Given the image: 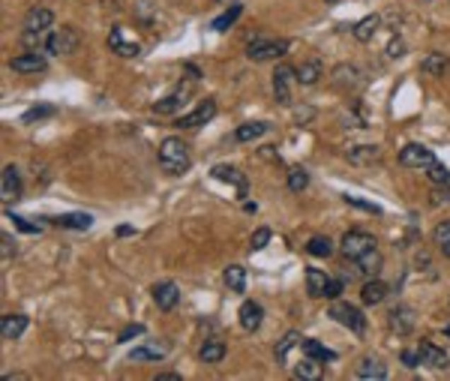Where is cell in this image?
Here are the masks:
<instances>
[{
  "mask_svg": "<svg viewBox=\"0 0 450 381\" xmlns=\"http://www.w3.org/2000/svg\"><path fill=\"white\" fill-rule=\"evenodd\" d=\"M300 339H304V336H300L297 330H289V334L279 339V346H277V360H279L282 366H285V360H289V351H292L294 346H300Z\"/></svg>",
  "mask_w": 450,
  "mask_h": 381,
  "instance_id": "36",
  "label": "cell"
},
{
  "mask_svg": "<svg viewBox=\"0 0 450 381\" xmlns=\"http://www.w3.org/2000/svg\"><path fill=\"white\" fill-rule=\"evenodd\" d=\"M225 354H229V348H225V342L222 339H207L204 346H202V360L210 363V366H217L225 360Z\"/></svg>",
  "mask_w": 450,
  "mask_h": 381,
  "instance_id": "29",
  "label": "cell"
},
{
  "mask_svg": "<svg viewBox=\"0 0 450 381\" xmlns=\"http://www.w3.org/2000/svg\"><path fill=\"white\" fill-rule=\"evenodd\" d=\"M294 375L300 381H321L324 378V366H321V360H316V358H309V354H306V358L294 366Z\"/></svg>",
  "mask_w": 450,
  "mask_h": 381,
  "instance_id": "22",
  "label": "cell"
},
{
  "mask_svg": "<svg viewBox=\"0 0 450 381\" xmlns=\"http://www.w3.org/2000/svg\"><path fill=\"white\" fill-rule=\"evenodd\" d=\"M369 249H375V237L360 232V228H352V232H345L342 237V256L348 261H357L360 256H367Z\"/></svg>",
  "mask_w": 450,
  "mask_h": 381,
  "instance_id": "3",
  "label": "cell"
},
{
  "mask_svg": "<svg viewBox=\"0 0 450 381\" xmlns=\"http://www.w3.org/2000/svg\"><path fill=\"white\" fill-rule=\"evenodd\" d=\"M79 45H81V36L75 28H57L45 40V48L52 55H72V52H79Z\"/></svg>",
  "mask_w": 450,
  "mask_h": 381,
  "instance_id": "4",
  "label": "cell"
},
{
  "mask_svg": "<svg viewBox=\"0 0 450 381\" xmlns=\"http://www.w3.org/2000/svg\"><path fill=\"white\" fill-rule=\"evenodd\" d=\"M241 12H243V6H241V4H231L229 9H225V12H222V16H219V18H214V24H210V28H214L217 33H222V30H229V28H231V24H234L237 18H241Z\"/></svg>",
  "mask_w": 450,
  "mask_h": 381,
  "instance_id": "34",
  "label": "cell"
},
{
  "mask_svg": "<svg viewBox=\"0 0 450 381\" xmlns=\"http://www.w3.org/2000/svg\"><path fill=\"white\" fill-rule=\"evenodd\" d=\"M429 181L435 183V186H444V189H450V169H444V165L439 162V159H435L432 165H429Z\"/></svg>",
  "mask_w": 450,
  "mask_h": 381,
  "instance_id": "39",
  "label": "cell"
},
{
  "mask_svg": "<svg viewBox=\"0 0 450 381\" xmlns=\"http://www.w3.org/2000/svg\"><path fill=\"white\" fill-rule=\"evenodd\" d=\"M190 147H186L180 138H166V142L159 144V165H162V171H168V174H183L186 169H190Z\"/></svg>",
  "mask_w": 450,
  "mask_h": 381,
  "instance_id": "1",
  "label": "cell"
},
{
  "mask_svg": "<svg viewBox=\"0 0 450 381\" xmlns=\"http://www.w3.org/2000/svg\"><path fill=\"white\" fill-rule=\"evenodd\" d=\"M24 330H28V315L9 312V315L0 319V336H4V339H21Z\"/></svg>",
  "mask_w": 450,
  "mask_h": 381,
  "instance_id": "15",
  "label": "cell"
},
{
  "mask_svg": "<svg viewBox=\"0 0 450 381\" xmlns=\"http://www.w3.org/2000/svg\"><path fill=\"white\" fill-rule=\"evenodd\" d=\"M354 264H357V273H360V276L372 279V276H379V271H381L384 258H381V252H379V249H369L367 256H360Z\"/></svg>",
  "mask_w": 450,
  "mask_h": 381,
  "instance_id": "23",
  "label": "cell"
},
{
  "mask_svg": "<svg viewBox=\"0 0 450 381\" xmlns=\"http://www.w3.org/2000/svg\"><path fill=\"white\" fill-rule=\"evenodd\" d=\"M45 67H48V60H45L42 55H36V52L18 55V57H12V60H9V69H12V72H21V75L45 72Z\"/></svg>",
  "mask_w": 450,
  "mask_h": 381,
  "instance_id": "9",
  "label": "cell"
},
{
  "mask_svg": "<svg viewBox=\"0 0 450 381\" xmlns=\"http://www.w3.org/2000/svg\"><path fill=\"white\" fill-rule=\"evenodd\" d=\"M417 351H420V360L427 363V366H432V370H447V366H450L447 351L439 348V346H435V342H429V339H420Z\"/></svg>",
  "mask_w": 450,
  "mask_h": 381,
  "instance_id": "10",
  "label": "cell"
},
{
  "mask_svg": "<svg viewBox=\"0 0 450 381\" xmlns=\"http://www.w3.org/2000/svg\"><path fill=\"white\" fill-rule=\"evenodd\" d=\"M54 108L52 106H40V108H30L21 114V123H33V120H42V118H52Z\"/></svg>",
  "mask_w": 450,
  "mask_h": 381,
  "instance_id": "40",
  "label": "cell"
},
{
  "mask_svg": "<svg viewBox=\"0 0 450 381\" xmlns=\"http://www.w3.org/2000/svg\"><path fill=\"white\" fill-rule=\"evenodd\" d=\"M168 354V346H139L129 351L132 363H144V360H162Z\"/></svg>",
  "mask_w": 450,
  "mask_h": 381,
  "instance_id": "28",
  "label": "cell"
},
{
  "mask_svg": "<svg viewBox=\"0 0 450 381\" xmlns=\"http://www.w3.org/2000/svg\"><path fill=\"white\" fill-rule=\"evenodd\" d=\"M432 240H435V244H439V246L450 244V220H444V222H439V225H435Z\"/></svg>",
  "mask_w": 450,
  "mask_h": 381,
  "instance_id": "42",
  "label": "cell"
},
{
  "mask_svg": "<svg viewBox=\"0 0 450 381\" xmlns=\"http://www.w3.org/2000/svg\"><path fill=\"white\" fill-rule=\"evenodd\" d=\"M447 67H450V60L439 52H429L427 57H420V72L423 75H444Z\"/></svg>",
  "mask_w": 450,
  "mask_h": 381,
  "instance_id": "27",
  "label": "cell"
},
{
  "mask_svg": "<svg viewBox=\"0 0 450 381\" xmlns=\"http://www.w3.org/2000/svg\"><path fill=\"white\" fill-rule=\"evenodd\" d=\"M139 334H144V327H142V324H132V327H127V330H123L117 342H129L132 336H139Z\"/></svg>",
  "mask_w": 450,
  "mask_h": 381,
  "instance_id": "46",
  "label": "cell"
},
{
  "mask_svg": "<svg viewBox=\"0 0 450 381\" xmlns=\"http://www.w3.org/2000/svg\"><path fill=\"white\" fill-rule=\"evenodd\" d=\"M328 283H330V276L318 271V268H306V291H309V297H324V291H328Z\"/></svg>",
  "mask_w": 450,
  "mask_h": 381,
  "instance_id": "25",
  "label": "cell"
},
{
  "mask_svg": "<svg viewBox=\"0 0 450 381\" xmlns=\"http://www.w3.org/2000/svg\"><path fill=\"white\" fill-rule=\"evenodd\" d=\"M129 234H135V228H129V225H120L117 228V237H129Z\"/></svg>",
  "mask_w": 450,
  "mask_h": 381,
  "instance_id": "51",
  "label": "cell"
},
{
  "mask_svg": "<svg viewBox=\"0 0 450 381\" xmlns=\"http://www.w3.org/2000/svg\"><path fill=\"white\" fill-rule=\"evenodd\" d=\"M387 55H391V57H403L405 55V45L399 42V40H393L391 45H387Z\"/></svg>",
  "mask_w": 450,
  "mask_h": 381,
  "instance_id": "48",
  "label": "cell"
},
{
  "mask_svg": "<svg viewBox=\"0 0 450 381\" xmlns=\"http://www.w3.org/2000/svg\"><path fill=\"white\" fill-rule=\"evenodd\" d=\"M0 240H4V261H9V256H16V240H12L9 234H4Z\"/></svg>",
  "mask_w": 450,
  "mask_h": 381,
  "instance_id": "47",
  "label": "cell"
},
{
  "mask_svg": "<svg viewBox=\"0 0 450 381\" xmlns=\"http://www.w3.org/2000/svg\"><path fill=\"white\" fill-rule=\"evenodd\" d=\"M267 240H270V228H255L253 244H249V246H253V249L258 252V249H265V246H267Z\"/></svg>",
  "mask_w": 450,
  "mask_h": 381,
  "instance_id": "44",
  "label": "cell"
},
{
  "mask_svg": "<svg viewBox=\"0 0 450 381\" xmlns=\"http://www.w3.org/2000/svg\"><path fill=\"white\" fill-rule=\"evenodd\" d=\"M214 177H217V181H225V183L237 186V195H241V198H246V193H249V183H246V174H243V171L231 169V165H217V169H214Z\"/></svg>",
  "mask_w": 450,
  "mask_h": 381,
  "instance_id": "14",
  "label": "cell"
},
{
  "mask_svg": "<svg viewBox=\"0 0 450 381\" xmlns=\"http://www.w3.org/2000/svg\"><path fill=\"white\" fill-rule=\"evenodd\" d=\"M108 48L115 52L117 57H139L142 55V45L132 40V36H127V30L123 28H111L108 33Z\"/></svg>",
  "mask_w": 450,
  "mask_h": 381,
  "instance_id": "8",
  "label": "cell"
},
{
  "mask_svg": "<svg viewBox=\"0 0 450 381\" xmlns=\"http://www.w3.org/2000/svg\"><path fill=\"white\" fill-rule=\"evenodd\" d=\"M54 24V12L52 9H45V6H36V9H30L28 16H24V30H40V33H45L48 28Z\"/></svg>",
  "mask_w": 450,
  "mask_h": 381,
  "instance_id": "18",
  "label": "cell"
},
{
  "mask_svg": "<svg viewBox=\"0 0 450 381\" xmlns=\"http://www.w3.org/2000/svg\"><path fill=\"white\" fill-rule=\"evenodd\" d=\"M379 159H381V147H375V144H357L348 150V162H354V165H372Z\"/></svg>",
  "mask_w": 450,
  "mask_h": 381,
  "instance_id": "24",
  "label": "cell"
},
{
  "mask_svg": "<svg viewBox=\"0 0 450 381\" xmlns=\"http://www.w3.org/2000/svg\"><path fill=\"white\" fill-rule=\"evenodd\" d=\"M186 91H190V87H180L178 93H171V96H166V99H159V103L154 106V111H156V114H174V111H178V108L186 103Z\"/></svg>",
  "mask_w": 450,
  "mask_h": 381,
  "instance_id": "32",
  "label": "cell"
},
{
  "mask_svg": "<svg viewBox=\"0 0 450 381\" xmlns=\"http://www.w3.org/2000/svg\"><path fill=\"white\" fill-rule=\"evenodd\" d=\"M342 291H345V279H342V276H340V279H330V283H328V291H324V297H328V300H336V297L342 295Z\"/></svg>",
  "mask_w": 450,
  "mask_h": 381,
  "instance_id": "43",
  "label": "cell"
},
{
  "mask_svg": "<svg viewBox=\"0 0 450 381\" xmlns=\"http://www.w3.org/2000/svg\"><path fill=\"white\" fill-rule=\"evenodd\" d=\"M292 81H297V69L294 67H277L273 72V96L279 106H292Z\"/></svg>",
  "mask_w": 450,
  "mask_h": 381,
  "instance_id": "6",
  "label": "cell"
},
{
  "mask_svg": "<svg viewBox=\"0 0 450 381\" xmlns=\"http://www.w3.org/2000/svg\"><path fill=\"white\" fill-rule=\"evenodd\" d=\"M265 132H270V123H265V120H255V123H241L234 130V142H241V144H246V142H255V138H261Z\"/></svg>",
  "mask_w": 450,
  "mask_h": 381,
  "instance_id": "21",
  "label": "cell"
},
{
  "mask_svg": "<svg viewBox=\"0 0 450 381\" xmlns=\"http://www.w3.org/2000/svg\"><path fill=\"white\" fill-rule=\"evenodd\" d=\"M379 28H381V18L379 16H367V18H360L354 28H352V33H354V40L357 42H369L375 33H379Z\"/></svg>",
  "mask_w": 450,
  "mask_h": 381,
  "instance_id": "26",
  "label": "cell"
},
{
  "mask_svg": "<svg viewBox=\"0 0 450 381\" xmlns=\"http://www.w3.org/2000/svg\"><path fill=\"white\" fill-rule=\"evenodd\" d=\"M391 295V285L381 283V279H367L364 288H360V300L367 303V307H379V303H384V297Z\"/></svg>",
  "mask_w": 450,
  "mask_h": 381,
  "instance_id": "13",
  "label": "cell"
},
{
  "mask_svg": "<svg viewBox=\"0 0 450 381\" xmlns=\"http://www.w3.org/2000/svg\"><path fill=\"white\" fill-rule=\"evenodd\" d=\"M156 381H180V375L178 373H162V375H156Z\"/></svg>",
  "mask_w": 450,
  "mask_h": 381,
  "instance_id": "50",
  "label": "cell"
},
{
  "mask_svg": "<svg viewBox=\"0 0 450 381\" xmlns=\"http://www.w3.org/2000/svg\"><path fill=\"white\" fill-rule=\"evenodd\" d=\"M306 252L309 256H316V258H328V256H333V244H330V237H312L309 244H306Z\"/></svg>",
  "mask_w": 450,
  "mask_h": 381,
  "instance_id": "37",
  "label": "cell"
},
{
  "mask_svg": "<svg viewBox=\"0 0 450 381\" xmlns=\"http://www.w3.org/2000/svg\"><path fill=\"white\" fill-rule=\"evenodd\" d=\"M432 162H435V154L423 144H405L399 150V165L403 169H429Z\"/></svg>",
  "mask_w": 450,
  "mask_h": 381,
  "instance_id": "7",
  "label": "cell"
},
{
  "mask_svg": "<svg viewBox=\"0 0 450 381\" xmlns=\"http://www.w3.org/2000/svg\"><path fill=\"white\" fill-rule=\"evenodd\" d=\"M217 114V103L214 99H204L202 106H198L195 111H190V114H183V118L178 120V126L180 130H192V126H202V123H207L210 118Z\"/></svg>",
  "mask_w": 450,
  "mask_h": 381,
  "instance_id": "11",
  "label": "cell"
},
{
  "mask_svg": "<svg viewBox=\"0 0 450 381\" xmlns=\"http://www.w3.org/2000/svg\"><path fill=\"white\" fill-rule=\"evenodd\" d=\"M154 300L162 312H171L180 303V288L174 283H159V285H154Z\"/></svg>",
  "mask_w": 450,
  "mask_h": 381,
  "instance_id": "12",
  "label": "cell"
},
{
  "mask_svg": "<svg viewBox=\"0 0 450 381\" xmlns=\"http://www.w3.org/2000/svg\"><path fill=\"white\" fill-rule=\"evenodd\" d=\"M9 217H12V213H9ZM12 220H16V225L21 228V232H30V234H36V232H40V228H36V225H30V222H24L21 217H12Z\"/></svg>",
  "mask_w": 450,
  "mask_h": 381,
  "instance_id": "49",
  "label": "cell"
},
{
  "mask_svg": "<svg viewBox=\"0 0 450 381\" xmlns=\"http://www.w3.org/2000/svg\"><path fill=\"white\" fill-rule=\"evenodd\" d=\"M330 315H333V319L340 322L342 327H348V330H352V334L364 336V330H367V315L360 312L357 307H352V303H333Z\"/></svg>",
  "mask_w": 450,
  "mask_h": 381,
  "instance_id": "5",
  "label": "cell"
},
{
  "mask_svg": "<svg viewBox=\"0 0 450 381\" xmlns=\"http://www.w3.org/2000/svg\"><path fill=\"white\" fill-rule=\"evenodd\" d=\"M444 336H447V339H450V324H447V327H444Z\"/></svg>",
  "mask_w": 450,
  "mask_h": 381,
  "instance_id": "53",
  "label": "cell"
},
{
  "mask_svg": "<svg viewBox=\"0 0 450 381\" xmlns=\"http://www.w3.org/2000/svg\"><path fill=\"white\" fill-rule=\"evenodd\" d=\"M214 4H229V0H214Z\"/></svg>",
  "mask_w": 450,
  "mask_h": 381,
  "instance_id": "54",
  "label": "cell"
},
{
  "mask_svg": "<svg viewBox=\"0 0 450 381\" xmlns=\"http://www.w3.org/2000/svg\"><path fill=\"white\" fill-rule=\"evenodd\" d=\"M225 285H229V291H241L246 288V268H241V264H231V268H225Z\"/></svg>",
  "mask_w": 450,
  "mask_h": 381,
  "instance_id": "33",
  "label": "cell"
},
{
  "mask_svg": "<svg viewBox=\"0 0 450 381\" xmlns=\"http://www.w3.org/2000/svg\"><path fill=\"white\" fill-rule=\"evenodd\" d=\"M387 324H391V330H396L399 336H405L415 330V312H411L408 307H396L391 309V315H387Z\"/></svg>",
  "mask_w": 450,
  "mask_h": 381,
  "instance_id": "19",
  "label": "cell"
},
{
  "mask_svg": "<svg viewBox=\"0 0 450 381\" xmlns=\"http://www.w3.org/2000/svg\"><path fill=\"white\" fill-rule=\"evenodd\" d=\"M285 52H289V42L285 40H253L249 42V48H246V57L253 60V63H267V60H277V57H282Z\"/></svg>",
  "mask_w": 450,
  "mask_h": 381,
  "instance_id": "2",
  "label": "cell"
},
{
  "mask_svg": "<svg viewBox=\"0 0 450 381\" xmlns=\"http://www.w3.org/2000/svg\"><path fill=\"white\" fill-rule=\"evenodd\" d=\"M0 195H4V201H16L21 195V177H18L16 165H6L4 169V177H0Z\"/></svg>",
  "mask_w": 450,
  "mask_h": 381,
  "instance_id": "16",
  "label": "cell"
},
{
  "mask_svg": "<svg viewBox=\"0 0 450 381\" xmlns=\"http://www.w3.org/2000/svg\"><path fill=\"white\" fill-rule=\"evenodd\" d=\"M345 201L352 207H360V210H367V213H375V217H381V207L379 205H372V201H364V198H357V195H345Z\"/></svg>",
  "mask_w": 450,
  "mask_h": 381,
  "instance_id": "41",
  "label": "cell"
},
{
  "mask_svg": "<svg viewBox=\"0 0 450 381\" xmlns=\"http://www.w3.org/2000/svg\"><path fill=\"white\" fill-rule=\"evenodd\" d=\"M306 186H309V174H306V169H300V165L289 169V189H292V193H304Z\"/></svg>",
  "mask_w": 450,
  "mask_h": 381,
  "instance_id": "38",
  "label": "cell"
},
{
  "mask_svg": "<svg viewBox=\"0 0 450 381\" xmlns=\"http://www.w3.org/2000/svg\"><path fill=\"white\" fill-rule=\"evenodd\" d=\"M304 351L309 354V358H316V360H336V351H330L328 346H321L318 339H304Z\"/></svg>",
  "mask_w": 450,
  "mask_h": 381,
  "instance_id": "35",
  "label": "cell"
},
{
  "mask_svg": "<svg viewBox=\"0 0 450 381\" xmlns=\"http://www.w3.org/2000/svg\"><path fill=\"white\" fill-rule=\"evenodd\" d=\"M442 252H444V256L450 258V244H444V246H442Z\"/></svg>",
  "mask_w": 450,
  "mask_h": 381,
  "instance_id": "52",
  "label": "cell"
},
{
  "mask_svg": "<svg viewBox=\"0 0 450 381\" xmlns=\"http://www.w3.org/2000/svg\"><path fill=\"white\" fill-rule=\"evenodd\" d=\"M261 322H265V309H261L258 300H246L241 307V327L249 330V334H255V330L261 327Z\"/></svg>",
  "mask_w": 450,
  "mask_h": 381,
  "instance_id": "17",
  "label": "cell"
},
{
  "mask_svg": "<svg viewBox=\"0 0 450 381\" xmlns=\"http://www.w3.org/2000/svg\"><path fill=\"white\" fill-rule=\"evenodd\" d=\"M321 63L318 60H306V63H300L297 67V81L304 84V87H312V84H318V79H321Z\"/></svg>",
  "mask_w": 450,
  "mask_h": 381,
  "instance_id": "30",
  "label": "cell"
},
{
  "mask_svg": "<svg viewBox=\"0 0 450 381\" xmlns=\"http://www.w3.org/2000/svg\"><path fill=\"white\" fill-rule=\"evenodd\" d=\"M54 225L60 228H75V232H84V228L93 225V217L91 213H64V217H57Z\"/></svg>",
  "mask_w": 450,
  "mask_h": 381,
  "instance_id": "31",
  "label": "cell"
},
{
  "mask_svg": "<svg viewBox=\"0 0 450 381\" xmlns=\"http://www.w3.org/2000/svg\"><path fill=\"white\" fill-rule=\"evenodd\" d=\"M354 375L364 378V381H384L387 378V366L381 360H375V358H364V360L357 363Z\"/></svg>",
  "mask_w": 450,
  "mask_h": 381,
  "instance_id": "20",
  "label": "cell"
},
{
  "mask_svg": "<svg viewBox=\"0 0 450 381\" xmlns=\"http://www.w3.org/2000/svg\"><path fill=\"white\" fill-rule=\"evenodd\" d=\"M403 363L408 366V370H417V366L423 363V360H420V351H411V348H405V351H403Z\"/></svg>",
  "mask_w": 450,
  "mask_h": 381,
  "instance_id": "45",
  "label": "cell"
}]
</instances>
